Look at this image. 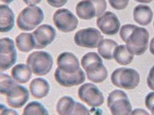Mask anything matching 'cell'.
<instances>
[{"label":"cell","instance_id":"13","mask_svg":"<svg viewBox=\"0 0 154 115\" xmlns=\"http://www.w3.org/2000/svg\"><path fill=\"white\" fill-rule=\"evenodd\" d=\"M35 49H42L54 41L56 37L55 29L50 25H42L32 32Z\"/></svg>","mask_w":154,"mask_h":115},{"label":"cell","instance_id":"26","mask_svg":"<svg viewBox=\"0 0 154 115\" xmlns=\"http://www.w3.org/2000/svg\"><path fill=\"white\" fill-rule=\"evenodd\" d=\"M11 77L5 73H1V94L5 95L8 91L16 84Z\"/></svg>","mask_w":154,"mask_h":115},{"label":"cell","instance_id":"25","mask_svg":"<svg viewBox=\"0 0 154 115\" xmlns=\"http://www.w3.org/2000/svg\"><path fill=\"white\" fill-rule=\"evenodd\" d=\"M23 115H48V113L42 104L38 102H29L23 109Z\"/></svg>","mask_w":154,"mask_h":115},{"label":"cell","instance_id":"24","mask_svg":"<svg viewBox=\"0 0 154 115\" xmlns=\"http://www.w3.org/2000/svg\"><path fill=\"white\" fill-rule=\"evenodd\" d=\"M118 46L117 42L110 39L102 40L98 46V51L102 58L106 60H112L116 48Z\"/></svg>","mask_w":154,"mask_h":115},{"label":"cell","instance_id":"7","mask_svg":"<svg viewBox=\"0 0 154 115\" xmlns=\"http://www.w3.org/2000/svg\"><path fill=\"white\" fill-rule=\"evenodd\" d=\"M107 106L114 115H130L132 109L127 95L121 90H115L109 94Z\"/></svg>","mask_w":154,"mask_h":115},{"label":"cell","instance_id":"9","mask_svg":"<svg viewBox=\"0 0 154 115\" xmlns=\"http://www.w3.org/2000/svg\"><path fill=\"white\" fill-rule=\"evenodd\" d=\"M17 60V51L13 40L11 38L0 40V69L4 72L15 64Z\"/></svg>","mask_w":154,"mask_h":115},{"label":"cell","instance_id":"10","mask_svg":"<svg viewBox=\"0 0 154 115\" xmlns=\"http://www.w3.org/2000/svg\"><path fill=\"white\" fill-rule=\"evenodd\" d=\"M53 20L56 27L59 31L69 33L74 31L78 25L77 17L68 9H58L54 13Z\"/></svg>","mask_w":154,"mask_h":115},{"label":"cell","instance_id":"29","mask_svg":"<svg viewBox=\"0 0 154 115\" xmlns=\"http://www.w3.org/2000/svg\"><path fill=\"white\" fill-rule=\"evenodd\" d=\"M147 83L149 88L154 90V66L150 70L147 79Z\"/></svg>","mask_w":154,"mask_h":115},{"label":"cell","instance_id":"11","mask_svg":"<svg viewBox=\"0 0 154 115\" xmlns=\"http://www.w3.org/2000/svg\"><path fill=\"white\" fill-rule=\"evenodd\" d=\"M80 100L90 107H99L104 102V96L97 86L91 83H85L78 90Z\"/></svg>","mask_w":154,"mask_h":115},{"label":"cell","instance_id":"15","mask_svg":"<svg viewBox=\"0 0 154 115\" xmlns=\"http://www.w3.org/2000/svg\"><path fill=\"white\" fill-rule=\"evenodd\" d=\"M97 25L103 34L112 36L118 33L121 23L115 14L107 11L97 19Z\"/></svg>","mask_w":154,"mask_h":115},{"label":"cell","instance_id":"12","mask_svg":"<svg viewBox=\"0 0 154 115\" xmlns=\"http://www.w3.org/2000/svg\"><path fill=\"white\" fill-rule=\"evenodd\" d=\"M57 112L61 115H90L88 108L84 105L76 102L68 96H64L58 101Z\"/></svg>","mask_w":154,"mask_h":115},{"label":"cell","instance_id":"4","mask_svg":"<svg viewBox=\"0 0 154 115\" xmlns=\"http://www.w3.org/2000/svg\"><path fill=\"white\" fill-rule=\"evenodd\" d=\"M44 19V12L40 7H28L19 13L16 22L20 29L30 31L41 23Z\"/></svg>","mask_w":154,"mask_h":115},{"label":"cell","instance_id":"31","mask_svg":"<svg viewBox=\"0 0 154 115\" xmlns=\"http://www.w3.org/2000/svg\"><path fill=\"white\" fill-rule=\"evenodd\" d=\"M42 0H23L26 5L30 7H34V5L39 4Z\"/></svg>","mask_w":154,"mask_h":115},{"label":"cell","instance_id":"20","mask_svg":"<svg viewBox=\"0 0 154 115\" xmlns=\"http://www.w3.org/2000/svg\"><path fill=\"white\" fill-rule=\"evenodd\" d=\"M14 25V14L8 5L0 6V31L5 33L11 31Z\"/></svg>","mask_w":154,"mask_h":115},{"label":"cell","instance_id":"1","mask_svg":"<svg viewBox=\"0 0 154 115\" xmlns=\"http://www.w3.org/2000/svg\"><path fill=\"white\" fill-rule=\"evenodd\" d=\"M119 35L134 55H142L147 50L149 34L145 28L133 25H125L121 28Z\"/></svg>","mask_w":154,"mask_h":115},{"label":"cell","instance_id":"8","mask_svg":"<svg viewBox=\"0 0 154 115\" xmlns=\"http://www.w3.org/2000/svg\"><path fill=\"white\" fill-rule=\"evenodd\" d=\"M103 37L94 28L81 29L75 34L74 40L76 45L82 47L94 49L98 47Z\"/></svg>","mask_w":154,"mask_h":115},{"label":"cell","instance_id":"2","mask_svg":"<svg viewBox=\"0 0 154 115\" xmlns=\"http://www.w3.org/2000/svg\"><path fill=\"white\" fill-rule=\"evenodd\" d=\"M81 65L86 72L88 79L91 82L100 83L106 79L108 72L96 52L85 54L82 58Z\"/></svg>","mask_w":154,"mask_h":115},{"label":"cell","instance_id":"33","mask_svg":"<svg viewBox=\"0 0 154 115\" xmlns=\"http://www.w3.org/2000/svg\"><path fill=\"white\" fill-rule=\"evenodd\" d=\"M137 3H143V4H148L153 1V0H135Z\"/></svg>","mask_w":154,"mask_h":115},{"label":"cell","instance_id":"19","mask_svg":"<svg viewBox=\"0 0 154 115\" xmlns=\"http://www.w3.org/2000/svg\"><path fill=\"white\" fill-rule=\"evenodd\" d=\"M29 90L34 98L41 99L48 95L50 86L46 80L42 78H35L30 82Z\"/></svg>","mask_w":154,"mask_h":115},{"label":"cell","instance_id":"5","mask_svg":"<svg viewBox=\"0 0 154 115\" xmlns=\"http://www.w3.org/2000/svg\"><path fill=\"white\" fill-rule=\"evenodd\" d=\"M26 64L34 74L44 76L51 70L53 60L51 55L46 52H34L27 57Z\"/></svg>","mask_w":154,"mask_h":115},{"label":"cell","instance_id":"35","mask_svg":"<svg viewBox=\"0 0 154 115\" xmlns=\"http://www.w3.org/2000/svg\"></svg>","mask_w":154,"mask_h":115},{"label":"cell","instance_id":"21","mask_svg":"<svg viewBox=\"0 0 154 115\" xmlns=\"http://www.w3.org/2000/svg\"><path fill=\"white\" fill-rule=\"evenodd\" d=\"M31 71L28 66L24 64H17L12 69V76L18 83H26L31 79Z\"/></svg>","mask_w":154,"mask_h":115},{"label":"cell","instance_id":"27","mask_svg":"<svg viewBox=\"0 0 154 115\" xmlns=\"http://www.w3.org/2000/svg\"><path fill=\"white\" fill-rule=\"evenodd\" d=\"M109 4L114 9L123 10L128 5L129 0H108Z\"/></svg>","mask_w":154,"mask_h":115},{"label":"cell","instance_id":"22","mask_svg":"<svg viewBox=\"0 0 154 115\" xmlns=\"http://www.w3.org/2000/svg\"><path fill=\"white\" fill-rule=\"evenodd\" d=\"M15 41L16 47L22 52H29L35 49V41L32 33H22L16 37Z\"/></svg>","mask_w":154,"mask_h":115},{"label":"cell","instance_id":"18","mask_svg":"<svg viewBox=\"0 0 154 115\" xmlns=\"http://www.w3.org/2000/svg\"><path fill=\"white\" fill-rule=\"evenodd\" d=\"M153 11L148 5L139 4L134 9V19L142 26H147L151 23L153 18Z\"/></svg>","mask_w":154,"mask_h":115},{"label":"cell","instance_id":"3","mask_svg":"<svg viewBox=\"0 0 154 115\" xmlns=\"http://www.w3.org/2000/svg\"><path fill=\"white\" fill-rule=\"evenodd\" d=\"M111 80L117 87L132 90L138 86L140 81V76L136 70L133 69L119 68L113 72Z\"/></svg>","mask_w":154,"mask_h":115},{"label":"cell","instance_id":"34","mask_svg":"<svg viewBox=\"0 0 154 115\" xmlns=\"http://www.w3.org/2000/svg\"><path fill=\"white\" fill-rule=\"evenodd\" d=\"M14 0H1V1L6 4H9L14 1Z\"/></svg>","mask_w":154,"mask_h":115},{"label":"cell","instance_id":"14","mask_svg":"<svg viewBox=\"0 0 154 115\" xmlns=\"http://www.w3.org/2000/svg\"><path fill=\"white\" fill-rule=\"evenodd\" d=\"M5 96L8 106L15 109L22 108L28 101L29 97L26 88L17 84L10 88Z\"/></svg>","mask_w":154,"mask_h":115},{"label":"cell","instance_id":"6","mask_svg":"<svg viewBox=\"0 0 154 115\" xmlns=\"http://www.w3.org/2000/svg\"><path fill=\"white\" fill-rule=\"evenodd\" d=\"M106 8L105 0H82L76 5V14L81 19L88 20L102 15Z\"/></svg>","mask_w":154,"mask_h":115},{"label":"cell","instance_id":"32","mask_svg":"<svg viewBox=\"0 0 154 115\" xmlns=\"http://www.w3.org/2000/svg\"><path fill=\"white\" fill-rule=\"evenodd\" d=\"M150 51L151 53L154 55V37L151 40L150 44Z\"/></svg>","mask_w":154,"mask_h":115},{"label":"cell","instance_id":"23","mask_svg":"<svg viewBox=\"0 0 154 115\" xmlns=\"http://www.w3.org/2000/svg\"><path fill=\"white\" fill-rule=\"evenodd\" d=\"M134 55L130 52L126 45H121L116 48L114 52V58L119 65H128L132 62Z\"/></svg>","mask_w":154,"mask_h":115},{"label":"cell","instance_id":"16","mask_svg":"<svg viewBox=\"0 0 154 115\" xmlns=\"http://www.w3.org/2000/svg\"><path fill=\"white\" fill-rule=\"evenodd\" d=\"M58 68L67 74H74L81 70L78 58L73 54L64 52L60 54L57 59Z\"/></svg>","mask_w":154,"mask_h":115},{"label":"cell","instance_id":"17","mask_svg":"<svg viewBox=\"0 0 154 115\" xmlns=\"http://www.w3.org/2000/svg\"><path fill=\"white\" fill-rule=\"evenodd\" d=\"M54 77L60 86L66 87L79 86L83 83L85 80V73L82 69L76 73L67 74L57 68L54 73Z\"/></svg>","mask_w":154,"mask_h":115},{"label":"cell","instance_id":"30","mask_svg":"<svg viewBox=\"0 0 154 115\" xmlns=\"http://www.w3.org/2000/svg\"><path fill=\"white\" fill-rule=\"evenodd\" d=\"M48 4L53 7L59 8L63 7L68 0H46Z\"/></svg>","mask_w":154,"mask_h":115},{"label":"cell","instance_id":"28","mask_svg":"<svg viewBox=\"0 0 154 115\" xmlns=\"http://www.w3.org/2000/svg\"><path fill=\"white\" fill-rule=\"evenodd\" d=\"M145 106L154 115V92H150L147 95L145 100Z\"/></svg>","mask_w":154,"mask_h":115}]
</instances>
